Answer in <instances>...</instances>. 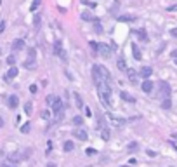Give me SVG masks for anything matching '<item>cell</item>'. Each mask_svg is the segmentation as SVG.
Here are the masks:
<instances>
[{"label":"cell","mask_w":177,"mask_h":167,"mask_svg":"<svg viewBox=\"0 0 177 167\" xmlns=\"http://www.w3.org/2000/svg\"><path fill=\"white\" fill-rule=\"evenodd\" d=\"M16 77H17V68H16V66H10L9 71L3 75V80H5V82H12Z\"/></svg>","instance_id":"6da1fadb"},{"label":"cell","mask_w":177,"mask_h":167,"mask_svg":"<svg viewBox=\"0 0 177 167\" xmlns=\"http://www.w3.org/2000/svg\"><path fill=\"white\" fill-rule=\"evenodd\" d=\"M108 120H110V122H111V125H115V127H122V125H125V120H123V118L115 117L113 113H108Z\"/></svg>","instance_id":"7a4b0ae2"},{"label":"cell","mask_w":177,"mask_h":167,"mask_svg":"<svg viewBox=\"0 0 177 167\" xmlns=\"http://www.w3.org/2000/svg\"><path fill=\"white\" fill-rule=\"evenodd\" d=\"M73 136H75L76 139H82V141H87V139H89V134H87L85 129H75V131H73Z\"/></svg>","instance_id":"3957f363"},{"label":"cell","mask_w":177,"mask_h":167,"mask_svg":"<svg viewBox=\"0 0 177 167\" xmlns=\"http://www.w3.org/2000/svg\"><path fill=\"white\" fill-rule=\"evenodd\" d=\"M103 58H110V54H111V49H110V45H106V44H99V51H97Z\"/></svg>","instance_id":"277c9868"},{"label":"cell","mask_w":177,"mask_h":167,"mask_svg":"<svg viewBox=\"0 0 177 167\" xmlns=\"http://www.w3.org/2000/svg\"><path fill=\"white\" fill-rule=\"evenodd\" d=\"M151 73H153L151 66H143V68H141V71H139V77H141V78H144V80H148V78L151 77Z\"/></svg>","instance_id":"5b68a950"},{"label":"cell","mask_w":177,"mask_h":167,"mask_svg":"<svg viewBox=\"0 0 177 167\" xmlns=\"http://www.w3.org/2000/svg\"><path fill=\"white\" fill-rule=\"evenodd\" d=\"M127 77H129V80H130L132 84H136V82H137V77H139V73H137L134 68H127Z\"/></svg>","instance_id":"8992f818"},{"label":"cell","mask_w":177,"mask_h":167,"mask_svg":"<svg viewBox=\"0 0 177 167\" xmlns=\"http://www.w3.org/2000/svg\"><path fill=\"white\" fill-rule=\"evenodd\" d=\"M63 106H64L63 101H61L59 98H56L54 103H52V112H54V113H59V112H63Z\"/></svg>","instance_id":"52a82bcc"},{"label":"cell","mask_w":177,"mask_h":167,"mask_svg":"<svg viewBox=\"0 0 177 167\" xmlns=\"http://www.w3.org/2000/svg\"><path fill=\"white\" fill-rule=\"evenodd\" d=\"M12 51H23L24 49V40H21V38H16L14 42H12Z\"/></svg>","instance_id":"ba28073f"},{"label":"cell","mask_w":177,"mask_h":167,"mask_svg":"<svg viewBox=\"0 0 177 167\" xmlns=\"http://www.w3.org/2000/svg\"><path fill=\"white\" fill-rule=\"evenodd\" d=\"M153 87H155V85H153V82H151L149 78H148V80H144V82H143V85H141V89H143L146 94H149V92L153 91Z\"/></svg>","instance_id":"9c48e42d"},{"label":"cell","mask_w":177,"mask_h":167,"mask_svg":"<svg viewBox=\"0 0 177 167\" xmlns=\"http://www.w3.org/2000/svg\"><path fill=\"white\" fill-rule=\"evenodd\" d=\"M136 35H137V38H139L141 42H148V33H146V30H144V28L136 30Z\"/></svg>","instance_id":"30bf717a"},{"label":"cell","mask_w":177,"mask_h":167,"mask_svg":"<svg viewBox=\"0 0 177 167\" xmlns=\"http://www.w3.org/2000/svg\"><path fill=\"white\" fill-rule=\"evenodd\" d=\"M120 98H122L123 101H127V103H136V98H134L132 94H129L127 91H122V92H120Z\"/></svg>","instance_id":"8fae6325"},{"label":"cell","mask_w":177,"mask_h":167,"mask_svg":"<svg viewBox=\"0 0 177 167\" xmlns=\"http://www.w3.org/2000/svg\"><path fill=\"white\" fill-rule=\"evenodd\" d=\"M17 105H19V99H17V96H9V99H7V106L9 108H17Z\"/></svg>","instance_id":"7c38bea8"},{"label":"cell","mask_w":177,"mask_h":167,"mask_svg":"<svg viewBox=\"0 0 177 167\" xmlns=\"http://www.w3.org/2000/svg\"><path fill=\"white\" fill-rule=\"evenodd\" d=\"M23 66H24L26 70H35V68H37V61H35L33 58H28V59L24 61V64H23Z\"/></svg>","instance_id":"4fadbf2b"},{"label":"cell","mask_w":177,"mask_h":167,"mask_svg":"<svg viewBox=\"0 0 177 167\" xmlns=\"http://www.w3.org/2000/svg\"><path fill=\"white\" fill-rule=\"evenodd\" d=\"M97 68H99V73H101V77H103L106 82H110V80H111V77H110V71H108L104 66H101V64H97Z\"/></svg>","instance_id":"5bb4252c"},{"label":"cell","mask_w":177,"mask_h":167,"mask_svg":"<svg viewBox=\"0 0 177 167\" xmlns=\"http://www.w3.org/2000/svg\"><path fill=\"white\" fill-rule=\"evenodd\" d=\"M160 85H162V96H165V98H170V87H169V84H165V82H160Z\"/></svg>","instance_id":"9a60e30c"},{"label":"cell","mask_w":177,"mask_h":167,"mask_svg":"<svg viewBox=\"0 0 177 167\" xmlns=\"http://www.w3.org/2000/svg\"><path fill=\"white\" fill-rule=\"evenodd\" d=\"M23 159H26V157H24V155H19V153H10V155H9V160H10V162H21Z\"/></svg>","instance_id":"2e32d148"},{"label":"cell","mask_w":177,"mask_h":167,"mask_svg":"<svg viewBox=\"0 0 177 167\" xmlns=\"http://www.w3.org/2000/svg\"><path fill=\"white\" fill-rule=\"evenodd\" d=\"M80 17H82V19H83V21H96V17H94V16H92V14H90V12H89V10H83V12H82V16H80Z\"/></svg>","instance_id":"e0dca14e"},{"label":"cell","mask_w":177,"mask_h":167,"mask_svg":"<svg viewBox=\"0 0 177 167\" xmlns=\"http://www.w3.org/2000/svg\"><path fill=\"white\" fill-rule=\"evenodd\" d=\"M61 52H63V44H61V40H56V42H54V54L59 56Z\"/></svg>","instance_id":"ac0fdd59"},{"label":"cell","mask_w":177,"mask_h":167,"mask_svg":"<svg viewBox=\"0 0 177 167\" xmlns=\"http://www.w3.org/2000/svg\"><path fill=\"white\" fill-rule=\"evenodd\" d=\"M132 52H134V58H136V59L139 61V59H141V51H139L137 44H134V45H132Z\"/></svg>","instance_id":"d6986e66"},{"label":"cell","mask_w":177,"mask_h":167,"mask_svg":"<svg viewBox=\"0 0 177 167\" xmlns=\"http://www.w3.org/2000/svg\"><path fill=\"white\" fill-rule=\"evenodd\" d=\"M73 98H75V101H76V106H78V108H82V106H83V101H82V96H80L78 92H75V94H73Z\"/></svg>","instance_id":"ffe728a7"},{"label":"cell","mask_w":177,"mask_h":167,"mask_svg":"<svg viewBox=\"0 0 177 167\" xmlns=\"http://www.w3.org/2000/svg\"><path fill=\"white\" fill-rule=\"evenodd\" d=\"M31 112H33V105H31V101H26V105H24V113H26V115H31Z\"/></svg>","instance_id":"44dd1931"},{"label":"cell","mask_w":177,"mask_h":167,"mask_svg":"<svg viewBox=\"0 0 177 167\" xmlns=\"http://www.w3.org/2000/svg\"><path fill=\"white\" fill-rule=\"evenodd\" d=\"M172 106V103H170V98H163V103H162V108L163 110H169Z\"/></svg>","instance_id":"7402d4cb"},{"label":"cell","mask_w":177,"mask_h":167,"mask_svg":"<svg viewBox=\"0 0 177 167\" xmlns=\"http://www.w3.org/2000/svg\"><path fill=\"white\" fill-rule=\"evenodd\" d=\"M118 21H134V16H130V14H122V16L118 17Z\"/></svg>","instance_id":"603a6c76"},{"label":"cell","mask_w":177,"mask_h":167,"mask_svg":"<svg viewBox=\"0 0 177 167\" xmlns=\"http://www.w3.org/2000/svg\"><path fill=\"white\" fill-rule=\"evenodd\" d=\"M116 66H118V70H127V63H125V59H118V63H116Z\"/></svg>","instance_id":"cb8c5ba5"},{"label":"cell","mask_w":177,"mask_h":167,"mask_svg":"<svg viewBox=\"0 0 177 167\" xmlns=\"http://www.w3.org/2000/svg\"><path fill=\"white\" fill-rule=\"evenodd\" d=\"M101 136H103V139H104V141H108V139H110V131H108V127L101 129Z\"/></svg>","instance_id":"d4e9b609"},{"label":"cell","mask_w":177,"mask_h":167,"mask_svg":"<svg viewBox=\"0 0 177 167\" xmlns=\"http://www.w3.org/2000/svg\"><path fill=\"white\" fill-rule=\"evenodd\" d=\"M94 28H96V33H103V24H101L97 19L94 21Z\"/></svg>","instance_id":"484cf974"},{"label":"cell","mask_w":177,"mask_h":167,"mask_svg":"<svg viewBox=\"0 0 177 167\" xmlns=\"http://www.w3.org/2000/svg\"><path fill=\"white\" fill-rule=\"evenodd\" d=\"M82 124H83V118H82L80 115L73 117V125H82Z\"/></svg>","instance_id":"4316f807"},{"label":"cell","mask_w":177,"mask_h":167,"mask_svg":"<svg viewBox=\"0 0 177 167\" xmlns=\"http://www.w3.org/2000/svg\"><path fill=\"white\" fill-rule=\"evenodd\" d=\"M63 148H64V152H71V150H73V148H75V145H73V143H71V141H66V143H64V146H63Z\"/></svg>","instance_id":"83f0119b"},{"label":"cell","mask_w":177,"mask_h":167,"mask_svg":"<svg viewBox=\"0 0 177 167\" xmlns=\"http://www.w3.org/2000/svg\"><path fill=\"white\" fill-rule=\"evenodd\" d=\"M89 45H90V49H92V51H96V52L99 51V42H90Z\"/></svg>","instance_id":"f1b7e54d"},{"label":"cell","mask_w":177,"mask_h":167,"mask_svg":"<svg viewBox=\"0 0 177 167\" xmlns=\"http://www.w3.org/2000/svg\"><path fill=\"white\" fill-rule=\"evenodd\" d=\"M7 63H9V64H10V66H14V64H16V58H14V56H12V54H10V56H9V58H7Z\"/></svg>","instance_id":"f546056e"},{"label":"cell","mask_w":177,"mask_h":167,"mask_svg":"<svg viewBox=\"0 0 177 167\" xmlns=\"http://www.w3.org/2000/svg\"><path fill=\"white\" fill-rule=\"evenodd\" d=\"M21 132H23V134H28V132H30V124H24V125L21 127Z\"/></svg>","instance_id":"4dcf8cb0"},{"label":"cell","mask_w":177,"mask_h":167,"mask_svg":"<svg viewBox=\"0 0 177 167\" xmlns=\"http://www.w3.org/2000/svg\"><path fill=\"white\" fill-rule=\"evenodd\" d=\"M33 24H35V28H38V26H40V16H38V14L35 16V19H33Z\"/></svg>","instance_id":"1f68e13d"},{"label":"cell","mask_w":177,"mask_h":167,"mask_svg":"<svg viewBox=\"0 0 177 167\" xmlns=\"http://www.w3.org/2000/svg\"><path fill=\"white\" fill-rule=\"evenodd\" d=\"M28 56H30V58H33V59H35V56H37V51H35V49H33V47H31V49H28Z\"/></svg>","instance_id":"d6a6232c"},{"label":"cell","mask_w":177,"mask_h":167,"mask_svg":"<svg viewBox=\"0 0 177 167\" xmlns=\"http://www.w3.org/2000/svg\"><path fill=\"white\" fill-rule=\"evenodd\" d=\"M54 99H56V96H52V94H50V96H47V99H45V101H47V105H50V106H52Z\"/></svg>","instance_id":"836d02e7"},{"label":"cell","mask_w":177,"mask_h":167,"mask_svg":"<svg viewBox=\"0 0 177 167\" xmlns=\"http://www.w3.org/2000/svg\"><path fill=\"white\" fill-rule=\"evenodd\" d=\"M38 5H40V0H33V3H31V10H37Z\"/></svg>","instance_id":"e575fe53"},{"label":"cell","mask_w":177,"mask_h":167,"mask_svg":"<svg viewBox=\"0 0 177 167\" xmlns=\"http://www.w3.org/2000/svg\"><path fill=\"white\" fill-rule=\"evenodd\" d=\"M37 91H38V87H37L35 84H31V85H30V92H31V94H37Z\"/></svg>","instance_id":"d590c367"},{"label":"cell","mask_w":177,"mask_h":167,"mask_svg":"<svg viewBox=\"0 0 177 167\" xmlns=\"http://www.w3.org/2000/svg\"><path fill=\"white\" fill-rule=\"evenodd\" d=\"M85 153H87V155H96L97 152H96L94 148H87V150H85Z\"/></svg>","instance_id":"8d00e7d4"},{"label":"cell","mask_w":177,"mask_h":167,"mask_svg":"<svg viewBox=\"0 0 177 167\" xmlns=\"http://www.w3.org/2000/svg\"><path fill=\"white\" fill-rule=\"evenodd\" d=\"M167 10H169V12H174V10H177V5H169Z\"/></svg>","instance_id":"74e56055"},{"label":"cell","mask_w":177,"mask_h":167,"mask_svg":"<svg viewBox=\"0 0 177 167\" xmlns=\"http://www.w3.org/2000/svg\"><path fill=\"white\" fill-rule=\"evenodd\" d=\"M49 117H50V113H49L47 110H45V112H42V118H49Z\"/></svg>","instance_id":"f35d334b"},{"label":"cell","mask_w":177,"mask_h":167,"mask_svg":"<svg viewBox=\"0 0 177 167\" xmlns=\"http://www.w3.org/2000/svg\"><path fill=\"white\" fill-rule=\"evenodd\" d=\"M136 148H137V143H130V145H129V150H130V152L136 150Z\"/></svg>","instance_id":"ab89813d"},{"label":"cell","mask_w":177,"mask_h":167,"mask_svg":"<svg viewBox=\"0 0 177 167\" xmlns=\"http://www.w3.org/2000/svg\"><path fill=\"white\" fill-rule=\"evenodd\" d=\"M5 30V21H0V33H3Z\"/></svg>","instance_id":"60d3db41"},{"label":"cell","mask_w":177,"mask_h":167,"mask_svg":"<svg viewBox=\"0 0 177 167\" xmlns=\"http://www.w3.org/2000/svg\"><path fill=\"white\" fill-rule=\"evenodd\" d=\"M170 35H172L174 38H177V28H172V30H170Z\"/></svg>","instance_id":"b9f144b4"},{"label":"cell","mask_w":177,"mask_h":167,"mask_svg":"<svg viewBox=\"0 0 177 167\" xmlns=\"http://www.w3.org/2000/svg\"><path fill=\"white\" fill-rule=\"evenodd\" d=\"M85 115H87V117H92V112H90V108H85Z\"/></svg>","instance_id":"7bdbcfd3"},{"label":"cell","mask_w":177,"mask_h":167,"mask_svg":"<svg viewBox=\"0 0 177 167\" xmlns=\"http://www.w3.org/2000/svg\"><path fill=\"white\" fill-rule=\"evenodd\" d=\"M148 155H149V157H156V152H151V150H148Z\"/></svg>","instance_id":"ee69618b"},{"label":"cell","mask_w":177,"mask_h":167,"mask_svg":"<svg viewBox=\"0 0 177 167\" xmlns=\"http://www.w3.org/2000/svg\"><path fill=\"white\" fill-rule=\"evenodd\" d=\"M172 58H177V49L176 51H172Z\"/></svg>","instance_id":"f6af8a7d"},{"label":"cell","mask_w":177,"mask_h":167,"mask_svg":"<svg viewBox=\"0 0 177 167\" xmlns=\"http://www.w3.org/2000/svg\"><path fill=\"white\" fill-rule=\"evenodd\" d=\"M0 127H3V118L0 117Z\"/></svg>","instance_id":"bcb514c9"},{"label":"cell","mask_w":177,"mask_h":167,"mask_svg":"<svg viewBox=\"0 0 177 167\" xmlns=\"http://www.w3.org/2000/svg\"><path fill=\"white\" fill-rule=\"evenodd\" d=\"M2 167H14V166H9V164H2Z\"/></svg>","instance_id":"7dc6e473"},{"label":"cell","mask_w":177,"mask_h":167,"mask_svg":"<svg viewBox=\"0 0 177 167\" xmlns=\"http://www.w3.org/2000/svg\"><path fill=\"white\" fill-rule=\"evenodd\" d=\"M47 167H57V166H56V164H49Z\"/></svg>","instance_id":"c3c4849f"},{"label":"cell","mask_w":177,"mask_h":167,"mask_svg":"<svg viewBox=\"0 0 177 167\" xmlns=\"http://www.w3.org/2000/svg\"><path fill=\"white\" fill-rule=\"evenodd\" d=\"M172 136H174V138H176V139H177V132H174V134H172Z\"/></svg>","instance_id":"681fc988"},{"label":"cell","mask_w":177,"mask_h":167,"mask_svg":"<svg viewBox=\"0 0 177 167\" xmlns=\"http://www.w3.org/2000/svg\"><path fill=\"white\" fill-rule=\"evenodd\" d=\"M176 64H177V59H176Z\"/></svg>","instance_id":"f907efd6"},{"label":"cell","mask_w":177,"mask_h":167,"mask_svg":"<svg viewBox=\"0 0 177 167\" xmlns=\"http://www.w3.org/2000/svg\"><path fill=\"white\" fill-rule=\"evenodd\" d=\"M0 52H2V49H0Z\"/></svg>","instance_id":"816d5d0a"},{"label":"cell","mask_w":177,"mask_h":167,"mask_svg":"<svg viewBox=\"0 0 177 167\" xmlns=\"http://www.w3.org/2000/svg\"><path fill=\"white\" fill-rule=\"evenodd\" d=\"M0 3H2V0H0Z\"/></svg>","instance_id":"f5cc1de1"}]
</instances>
